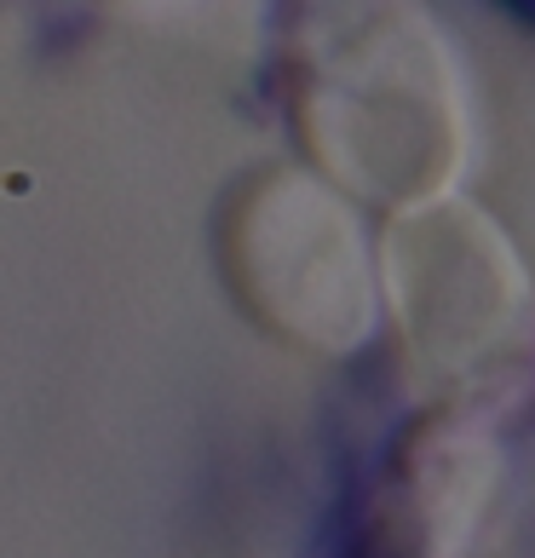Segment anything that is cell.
Returning a JSON list of instances; mask_svg holds the SVG:
<instances>
[{"label": "cell", "instance_id": "7a4b0ae2", "mask_svg": "<svg viewBox=\"0 0 535 558\" xmlns=\"http://www.w3.org/2000/svg\"><path fill=\"white\" fill-rule=\"evenodd\" d=\"M214 265L265 340L352 357L375 340L386 282L345 196L312 168L259 161L214 208Z\"/></svg>", "mask_w": 535, "mask_h": 558}, {"label": "cell", "instance_id": "277c9868", "mask_svg": "<svg viewBox=\"0 0 535 558\" xmlns=\"http://www.w3.org/2000/svg\"><path fill=\"white\" fill-rule=\"evenodd\" d=\"M501 478L484 409L443 403L403 426L368 501L375 558H461Z\"/></svg>", "mask_w": 535, "mask_h": 558}, {"label": "cell", "instance_id": "3957f363", "mask_svg": "<svg viewBox=\"0 0 535 558\" xmlns=\"http://www.w3.org/2000/svg\"><path fill=\"white\" fill-rule=\"evenodd\" d=\"M380 282L409 357L455 398L472 403L524 386L535 363V282L478 202L443 196L386 219Z\"/></svg>", "mask_w": 535, "mask_h": 558}, {"label": "cell", "instance_id": "6da1fadb", "mask_svg": "<svg viewBox=\"0 0 535 558\" xmlns=\"http://www.w3.org/2000/svg\"><path fill=\"white\" fill-rule=\"evenodd\" d=\"M277 93L312 173L340 196L392 219L455 196L472 150L466 81L421 7H300L282 29Z\"/></svg>", "mask_w": 535, "mask_h": 558}]
</instances>
